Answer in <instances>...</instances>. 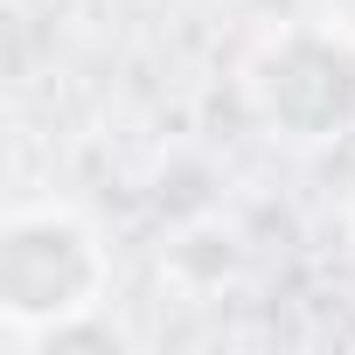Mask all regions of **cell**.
<instances>
[{
  "instance_id": "1",
  "label": "cell",
  "mask_w": 355,
  "mask_h": 355,
  "mask_svg": "<svg viewBox=\"0 0 355 355\" xmlns=\"http://www.w3.org/2000/svg\"><path fill=\"white\" fill-rule=\"evenodd\" d=\"M112 244L63 196H21L0 216V334L15 348H49L63 327L105 313Z\"/></svg>"
},
{
  "instance_id": "2",
  "label": "cell",
  "mask_w": 355,
  "mask_h": 355,
  "mask_svg": "<svg viewBox=\"0 0 355 355\" xmlns=\"http://www.w3.org/2000/svg\"><path fill=\"white\" fill-rule=\"evenodd\" d=\"M237 98L251 125L293 153H320L355 132V21L286 15L237 56Z\"/></svg>"
},
{
  "instance_id": "3",
  "label": "cell",
  "mask_w": 355,
  "mask_h": 355,
  "mask_svg": "<svg viewBox=\"0 0 355 355\" xmlns=\"http://www.w3.org/2000/svg\"><path fill=\"white\" fill-rule=\"evenodd\" d=\"M348 244H355V209H348Z\"/></svg>"
}]
</instances>
